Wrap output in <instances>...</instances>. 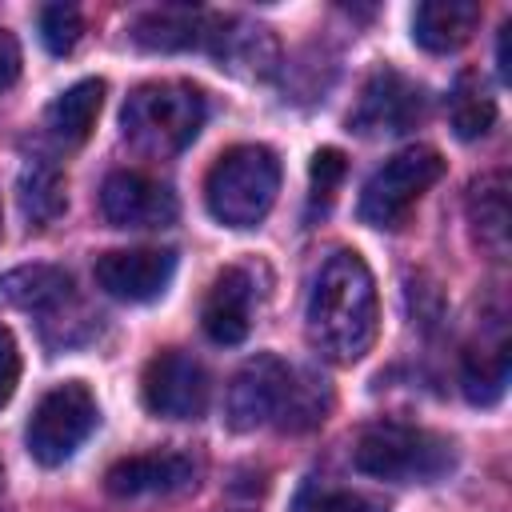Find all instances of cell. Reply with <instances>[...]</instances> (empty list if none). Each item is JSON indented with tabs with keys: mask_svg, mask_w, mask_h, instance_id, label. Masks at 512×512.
<instances>
[{
	"mask_svg": "<svg viewBox=\"0 0 512 512\" xmlns=\"http://www.w3.org/2000/svg\"><path fill=\"white\" fill-rule=\"evenodd\" d=\"M376 280L356 252H332L312 284L304 328L308 344L332 364H356L376 340Z\"/></svg>",
	"mask_w": 512,
	"mask_h": 512,
	"instance_id": "cell-1",
	"label": "cell"
},
{
	"mask_svg": "<svg viewBox=\"0 0 512 512\" xmlns=\"http://www.w3.org/2000/svg\"><path fill=\"white\" fill-rule=\"evenodd\" d=\"M204 96L184 80H152L132 88L120 112L124 140L144 156H176L204 128Z\"/></svg>",
	"mask_w": 512,
	"mask_h": 512,
	"instance_id": "cell-2",
	"label": "cell"
},
{
	"mask_svg": "<svg viewBox=\"0 0 512 512\" xmlns=\"http://www.w3.org/2000/svg\"><path fill=\"white\" fill-rule=\"evenodd\" d=\"M280 192V160L264 144H236L216 156L204 180L208 212L228 228H256Z\"/></svg>",
	"mask_w": 512,
	"mask_h": 512,
	"instance_id": "cell-3",
	"label": "cell"
},
{
	"mask_svg": "<svg viewBox=\"0 0 512 512\" xmlns=\"http://www.w3.org/2000/svg\"><path fill=\"white\" fill-rule=\"evenodd\" d=\"M352 464H356V472H364L372 480L428 484V480H440L456 464V448L440 432L384 420V424H372L360 432V440L352 448Z\"/></svg>",
	"mask_w": 512,
	"mask_h": 512,
	"instance_id": "cell-4",
	"label": "cell"
},
{
	"mask_svg": "<svg viewBox=\"0 0 512 512\" xmlns=\"http://www.w3.org/2000/svg\"><path fill=\"white\" fill-rule=\"evenodd\" d=\"M440 176H444V156L436 148L416 144L388 156L360 192V220L372 228H396Z\"/></svg>",
	"mask_w": 512,
	"mask_h": 512,
	"instance_id": "cell-5",
	"label": "cell"
},
{
	"mask_svg": "<svg viewBox=\"0 0 512 512\" xmlns=\"http://www.w3.org/2000/svg\"><path fill=\"white\" fill-rule=\"evenodd\" d=\"M96 416H100L96 396L80 380H68V384H56L52 392H44L40 404L32 408L28 432H24L32 460H40L44 468L64 464L88 440V432L96 428Z\"/></svg>",
	"mask_w": 512,
	"mask_h": 512,
	"instance_id": "cell-6",
	"label": "cell"
},
{
	"mask_svg": "<svg viewBox=\"0 0 512 512\" xmlns=\"http://www.w3.org/2000/svg\"><path fill=\"white\" fill-rule=\"evenodd\" d=\"M292 376H296V368H288L272 352H260L248 364H240V372L232 376L228 396H224L228 428L232 432H252L260 424H280V416L288 408Z\"/></svg>",
	"mask_w": 512,
	"mask_h": 512,
	"instance_id": "cell-7",
	"label": "cell"
},
{
	"mask_svg": "<svg viewBox=\"0 0 512 512\" xmlns=\"http://www.w3.org/2000/svg\"><path fill=\"white\" fill-rule=\"evenodd\" d=\"M208 372L196 356L180 352V348H164L148 360L144 380H140V396L144 408L152 416L164 420H196L208 408Z\"/></svg>",
	"mask_w": 512,
	"mask_h": 512,
	"instance_id": "cell-8",
	"label": "cell"
},
{
	"mask_svg": "<svg viewBox=\"0 0 512 512\" xmlns=\"http://www.w3.org/2000/svg\"><path fill=\"white\" fill-rule=\"evenodd\" d=\"M424 112H428L424 88L396 68H380L360 88V100L348 112V128L360 136H396V132L416 128Z\"/></svg>",
	"mask_w": 512,
	"mask_h": 512,
	"instance_id": "cell-9",
	"label": "cell"
},
{
	"mask_svg": "<svg viewBox=\"0 0 512 512\" xmlns=\"http://www.w3.org/2000/svg\"><path fill=\"white\" fill-rule=\"evenodd\" d=\"M100 212L112 228H164L176 220L180 204L168 184L144 172H112L100 184Z\"/></svg>",
	"mask_w": 512,
	"mask_h": 512,
	"instance_id": "cell-10",
	"label": "cell"
},
{
	"mask_svg": "<svg viewBox=\"0 0 512 512\" xmlns=\"http://www.w3.org/2000/svg\"><path fill=\"white\" fill-rule=\"evenodd\" d=\"M176 276V252L172 248H116L96 260V284L128 304L156 300Z\"/></svg>",
	"mask_w": 512,
	"mask_h": 512,
	"instance_id": "cell-11",
	"label": "cell"
},
{
	"mask_svg": "<svg viewBox=\"0 0 512 512\" xmlns=\"http://www.w3.org/2000/svg\"><path fill=\"white\" fill-rule=\"evenodd\" d=\"M196 484V460L188 452L156 448V452H136L124 456L108 468L104 488L120 500H140V496H168Z\"/></svg>",
	"mask_w": 512,
	"mask_h": 512,
	"instance_id": "cell-12",
	"label": "cell"
},
{
	"mask_svg": "<svg viewBox=\"0 0 512 512\" xmlns=\"http://www.w3.org/2000/svg\"><path fill=\"white\" fill-rule=\"evenodd\" d=\"M204 44L220 60V68H228V72L268 76L276 68V40L260 24H248V20H212L208 16Z\"/></svg>",
	"mask_w": 512,
	"mask_h": 512,
	"instance_id": "cell-13",
	"label": "cell"
},
{
	"mask_svg": "<svg viewBox=\"0 0 512 512\" xmlns=\"http://www.w3.org/2000/svg\"><path fill=\"white\" fill-rule=\"evenodd\" d=\"M200 324L216 344H240L252 328V276L244 268H224L208 284Z\"/></svg>",
	"mask_w": 512,
	"mask_h": 512,
	"instance_id": "cell-14",
	"label": "cell"
},
{
	"mask_svg": "<svg viewBox=\"0 0 512 512\" xmlns=\"http://www.w3.org/2000/svg\"><path fill=\"white\" fill-rule=\"evenodd\" d=\"M480 24L476 0H424L412 12V40L424 52H456L472 40Z\"/></svg>",
	"mask_w": 512,
	"mask_h": 512,
	"instance_id": "cell-15",
	"label": "cell"
},
{
	"mask_svg": "<svg viewBox=\"0 0 512 512\" xmlns=\"http://www.w3.org/2000/svg\"><path fill=\"white\" fill-rule=\"evenodd\" d=\"M468 224H472L476 244L492 260L508 256L512 212H508V176L504 172H488V176L472 180V188H468Z\"/></svg>",
	"mask_w": 512,
	"mask_h": 512,
	"instance_id": "cell-16",
	"label": "cell"
},
{
	"mask_svg": "<svg viewBox=\"0 0 512 512\" xmlns=\"http://www.w3.org/2000/svg\"><path fill=\"white\" fill-rule=\"evenodd\" d=\"M208 32V16L200 8H184V4H164V8H148L132 20V40L148 52H184L204 44Z\"/></svg>",
	"mask_w": 512,
	"mask_h": 512,
	"instance_id": "cell-17",
	"label": "cell"
},
{
	"mask_svg": "<svg viewBox=\"0 0 512 512\" xmlns=\"http://www.w3.org/2000/svg\"><path fill=\"white\" fill-rule=\"evenodd\" d=\"M0 300L24 312H56L72 300V276L52 264H24L0 276Z\"/></svg>",
	"mask_w": 512,
	"mask_h": 512,
	"instance_id": "cell-18",
	"label": "cell"
},
{
	"mask_svg": "<svg viewBox=\"0 0 512 512\" xmlns=\"http://www.w3.org/2000/svg\"><path fill=\"white\" fill-rule=\"evenodd\" d=\"M100 104H104V80H80L72 84L68 92H60L52 104H48V136L64 148H76L88 140V132L96 128V116H100Z\"/></svg>",
	"mask_w": 512,
	"mask_h": 512,
	"instance_id": "cell-19",
	"label": "cell"
},
{
	"mask_svg": "<svg viewBox=\"0 0 512 512\" xmlns=\"http://www.w3.org/2000/svg\"><path fill=\"white\" fill-rule=\"evenodd\" d=\"M460 384H464V396L472 404H480V408L496 404L508 388V344L496 340V344L468 348L464 368H460Z\"/></svg>",
	"mask_w": 512,
	"mask_h": 512,
	"instance_id": "cell-20",
	"label": "cell"
},
{
	"mask_svg": "<svg viewBox=\"0 0 512 512\" xmlns=\"http://www.w3.org/2000/svg\"><path fill=\"white\" fill-rule=\"evenodd\" d=\"M16 192H20V208H24V216H28L36 228L52 224V220L64 212V204H68L60 168H52V164H44V160H28V164L20 168V184H16Z\"/></svg>",
	"mask_w": 512,
	"mask_h": 512,
	"instance_id": "cell-21",
	"label": "cell"
},
{
	"mask_svg": "<svg viewBox=\"0 0 512 512\" xmlns=\"http://www.w3.org/2000/svg\"><path fill=\"white\" fill-rule=\"evenodd\" d=\"M448 120L460 140H480L496 120V100L488 96L484 80L476 72H460L448 92Z\"/></svg>",
	"mask_w": 512,
	"mask_h": 512,
	"instance_id": "cell-22",
	"label": "cell"
},
{
	"mask_svg": "<svg viewBox=\"0 0 512 512\" xmlns=\"http://www.w3.org/2000/svg\"><path fill=\"white\" fill-rule=\"evenodd\" d=\"M80 32H84V20H80L76 4H44L40 8V40L52 56H68L80 44Z\"/></svg>",
	"mask_w": 512,
	"mask_h": 512,
	"instance_id": "cell-23",
	"label": "cell"
},
{
	"mask_svg": "<svg viewBox=\"0 0 512 512\" xmlns=\"http://www.w3.org/2000/svg\"><path fill=\"white\" fill-rule=\"evenodd\" d=\"M344 172H348V160H344V152H340V148H320V152L312 156L308 176H312V200H316L320 208L336 196V188H340Z\"/></svg>",
	"mask_w": 512,
	"mask_h": 512,
	"instance_id": "cell-24",
	"label": "cell"
},
{
	"mask_svg": "<svg viewBox=\"0 0 512 512\" xmlns=\"http://www.w3.org/2000/svg\"><path fill=\"white\" fill-rule=\"evenodd\" d=\"M20 384V348H16V336L0 324V408L12 400Z\"/></svg>",
	"mask_w": 512,
	"mask_h": 512,
	"instance_id": "cell-25",
	"label": "cell"
},
{
	"mask_svg": "<svg viewBox=\"0 0 512 512\" xmlns=\"http://www.w3.org/2000/svg\"><path fill=\"white\" fill-rule=\"evenodd\" d=\"M320 512H388L384 504H376L372 496L360 492H320Z\"/></svg>",
	"mask_w": 512,
	"mask_h": 512,
	"instance_id": "cell-26",
	"label": "cell"
},
{
	"mask_svg": "<svg viewBox=\"0 0 512 512\" xmlns=\"http://www.w3.org/2000/svg\"><path fill=\"white\" fill-rule=\"evenodd\" d=\"M20 76V44L8 28H0V92L12 88Z\"/></svg>",
	"mask_w": 512,
	"mask_h": 512,
	"instance_id": "cell-27",
	"label": "cell"
},
{
	"mask_svg": "<svg viewBox=\"0 0 512 512\" xmlns=\"http://www.w3.org/2000/svg\"><path fill=\"white\" fill-rule=\"evenodd\" d=\"M508 40H512V20L500 28V40H496V72H500V80H512V56H508Z\"/></svg>",
	"mask_w": 512,
	"mask_h": 512,
	"instance_id": "cell-28",
	"label": "cell"
},
{
	"mask_svg": "<svg viewBox=\"0 0 512 512\" xmlns=\"http://www.w3.org/2000/svg\"><path fill=\"white\" fill-rule=\"evenodd\" d=\"M0 224H4V204H0Z\"/></svg>",
	"mask_w": 512,
	"mask_h": 512,
	"instance_id": "cell-29",
	"label": "cell"
},
{
	"mask_svg": "<svg viewBox=\"0 0 512 512\" xmlns=\"http://www.w3.org/2000/svg\"><path fill=\"white\" fill-rule=\"evenodd\" d=\"M0 484H4V472H0Z\"/></svg>",
	"mask_w": 512,
	"mask_h": 512,
	"instance_id": "cell-30",
	"label": "cell"
}]
</instances>
